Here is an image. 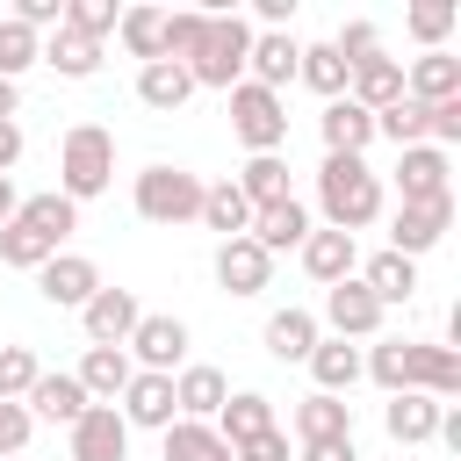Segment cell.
Instances as JSON below:
<instances>
[{"instance_id":"obj_1","label":"cell","mask_w":461,"mask_h":461,"mask_svg":"<svg viewBox=\"0 0 461 461\" xmlns=\"http://www.w3.org/2000/svg\"><path fill=\"white\" fill-rule=\"evenodd\" d=\"M317 209H324V230H367L375 216H382V173L367 166V158H331L324 151V166H317Z\"/></svg>"},{"instance_id":"obj_2","label":"cell","mask_w":461,"mask_h":461,"mask_svg":"<svg viewBox=\"0 0 461 461\" xmlns=\"http://www.w3.org/2000/svg\"><path fill=\"white\" fill-rule=\"evenodd\" d=\"M245 50H252V22H245L238 7H209V22H202V43L187 50V79H194V86H216V94H230V86L245 79Z\"/></svg>"},{"instance_id":"obj_3","label":"cell","mask_w":461,"mask_h":461,"mask_svg":"<svg viewBox=\"0 0 461 461\" xmlns=\"http://www.w3.org/2000/svg\"><path fill=\"white\" fill-rule=\"evenodd\" d=\"M115 187V130L101 122H72L58 137V194L65 202H94Z\"/></svg>"},{"instance_id":"obj_4","label":"cell","mask_w":461,"mask_h":461,"mask_svg":"<svg viewBox=\"0 0 461 461\" xmlns=\"http://www.w3.org/2000/svg\"><path fill=\"white\" fill-rule=\"evenodd\" d=\"M130 209H137L144 223H158V230H180V223L202 216V173L158 158V166H144V173L130 180Z\"/></svg>"},{"instance_id":"obj_5","label":"cell","mask_w":461,"mask_h":461,"mask_svg":"<svg viewBox=\"0 0 461 461\" xmlns=\"http://www.w3.org/2000/svg\"><path fill=\"white\" fill-rule=\"evenodd\" d=\"M223 101H230V137H238V144H245L252 158H259V151H281V144H288V101H281V94H267V86L238 79V86H230Z\"/></svg>"},{"instance_id":"obj_6","label":"cell","mask_w":461,"mask_h":461,"mask_svg":"<svg viewBox=\"0 0 461 461\" xmlns=\"http://www.w3.org/2000/svg\"><path fill=\"white\" fill-rule=\"evenodd\" d=\"M122 353H130V367H144V375H180V367H187V324L166 317V310H144L137 331L122 339Z\"/></svg>"},{"instance_id":"obj_7","label":"cell","mask_w":461,"mask_h":461,"mask_svg":"<svg viewBox=\"0 0 461 461\" xmlns=\"http://www.w3.org/2000/svg\"><path fill=\"white\" fill-rule=\"evenodd\" d=\"M447 230H454V194H432V202H396V216H389V252H396V259H425Z\"/></svg>"},{"instance_id":"obj_8","label":"cell","mask_w":461,"mask_h":461,"mask_svg":"<svg viewBox=\"0 0 461 461\" xmlns=\"http://www.w3.org/2000/svg\"><path fill=\"white\" fill-rule=\"evenodd\" d=\"M382 303L360 288V274H346V281H331L324 288V317H317V331L324 339H382Z\"/></svg>"},{"instance_id":"obj_9","label":"cell","mask_w":461,"mask_h":461,"mask_svg":"<svg viewBox=\"0 0 461 461\" xmlns=\"http://www.w3.org/2000/svg\"><path fill=\"white\" fill-rule=\"evenodd\" d=\"M403 389H418V396H432V403H454V396H461V353H454V346L403 339Z\"/></svg>"},{"instance_id":"obj_10","label":"cell","mask_w":461,"mask_h":461,"mask_svg":"<svg viewBox=\"0 0 461 461\" xmlns=\"http://www.w3.org/2000/svg\"><path fill=\"white\" fill-rule=\"evenodd\" d=\"M94 288H101V267H94L86 252H58V259L36 267V295H43L50 310H86Z\"/></svg>"},{"instance_id":"obj_11","label":"cell","mask_w":461,"mask_h":461,"mask_svg":"<svg viewBox=\"0 0 461 461\" xmlns=\"http://www.w3.org/2000/svg\"><path fill=\"white\" fill-rule=\"evenodd\" d=\"M137 317H144V303H137V288H94L86 295V310H79V324H86V346H122L130 331H137Z\"/></svg>"},{"instance_id":"obj_12","label":"cell","mask_w":461,"mask_h":461,"mask_svg":"<svg viewBox=\"0 0 461 461\" xmlns=\"http://www.w3.org/2000/svg\"><path fill=\"white\" fill-rule=\"evenodd\" d=\"M65 432H72V461H130V425L115 403H86L79 425H65Z\"/></svg>"},{"instance_id":"obj_13","label":"cell","mask_w":461,"mask_h":461,"mask_svg":"<svg viewBox=\"0 0 461 461\" xmlns=\"http://www.w3.org/2000/svg\"><path fill=\"white\" fill-rule=\"evenodd\" d=\"M115 411H122L130 432H166V425L180 418V411H173V375H144V367H137L130 389L115 396Z\"/></svg>"},{"instance_id":"obj_14","label":"cell","mask_w":461,"mask_h":461,"mask_svg":"<svg viewBox=\"0 0 461 461\" xmlns=\"http://www.w3.org/2000/svg\"><path fill=\"white\" fill-rule=\"evenodd\" d=\"M295 58H303V43H295L288 29H252L245 79H252V86H267V94H281V86L295 79Z\"/></svg>"},{"instance_id":"obj_15","label":"cell","mask_w":461,"mask_h":461,"mask_svg":"<svg viewBox=\"0 0 461 461\" xmlns=\"http://www.w3.org/2000/svg\"><path fill=\"white\" fill-rule=\"evenodd\" d=\"M310 230H317V223H310V209L288 194V202H267V209H252V230H245V238H252L267 259H281V252H295Z\"/></svg>"},{"instance_id":"obj_16","label":"cell","mask_w":461,"mask_h":461,"mask_svg":"<svg viewBox=\"0 0 461 461\" xmlns=\"http://www.w3.org/2000/svg\"><path fill=\"white\" fill-rule=\"evenodd\" d=\"M223 396H230V382H223V367H209V360H187V367L173 375V411L194 418V425H216Z\"/></svg>"},{"instance_id":"obj_17","label":"cell","mask_w":461,"mask_h":461,"mask_svg":"<svg viewBox=\"0 0 461 461\" xmlns=\"http://www.w3.org/2000/svg\"><path fill=\"white\" fill-rule=\"evenodd\" d=\"M22 411H29L36 425H79V411H86V389H79V375H65V367L50 375V367H43V375L29 382V396H22Z\"/></svg>"},{"instance_id":"obj_18","label":"cell","mask_w":461,"mask_h":461,"mask_svg":"<svg viewBox=\"0 0 461 461\" xmlns=\"http://www.w3.org/2000/svg\"><path fill=\"white\" fill-rule=\"evenodd\" d=\"M288 439L295 447H317V439H353V403L346 396H303L295 411H288Z\"/></svg>"},{"instance_id":"obj_19","label":"cell","mask_w":461,"mask_h":461,"mask_svg":"<svg viewBox=\"0 0 461 461\" xmlns=\"http://www.w3.org/2000/svg\"><path fill=\"white\" fill-rule=\"evenodd\" d=\"M403 94L425 101V108L461 101V58H454V50H418V58L403 65Z\"/></svg>"},{"instance_id":"obj_20","label":"cell","mask_w":461,"mask_h":461,"mask_svg":"<svg viewBox=\"0 0 461 461\" xmlns=\"http://www.w3.org/2000/svg\"><path fill=\"white\" fill-rule=\"evenodd\" d=\"M317 130H324V151L331 158H367V144H375V115L360 108V101H324V115H317Z\"/></svg>"},{"instance_id":"obj_21","label":"cell","mask_w":461,"mask_h":461,"mask_svg":"<svg viewBox=\"0 0 461 461\" xmlns=\"http://www.w3.org/2000/svg\"><path fill=\"white\" fill-rule=\"evenodd\" d=\"M295 259H303V274H310L317 288H331V281L360 274V245H353L346 230H310V238L295 245Z\"/></svg>"},{"instance_id":"obj_22","label":"cell","mask_w":461,"mask_h":461,"mask_svg":"<svg viewBox=\"0 0 461 461\" xmlns=\"http://www.w3.org/2000/svg\"><path fill=\"white\" fill-rule=\"evenodd\" d=\"M454 166H447V151H432V144H411V151H396V194L403 202H432V194H454V180H447Z\"/></svg>"},{"instance_id":"obj_23","label":"cell","mask_w":461,"mask_h":461,"mask_svg":"<svg viewBox=\"0 0 461 461\" xmlns=\"http://www.w3.org/2000/svg\"><path fill=\"white\" fill-rule=\"evenodd\" d=\"M216 281H223V295H259V288L274 281V259H267L252 238H223V245H216Z\"/></svg>"},{"instance_id":"obj_24","label":"cell","mask_w":461,"mask_h":461,"mask_svg":"<svg viewBox=\"0 0 461 461\" xmlns=\"http://www.w3.org/2000/svg\"><path fill=\"white\" fill-rule=\"evenodd\" d=\"M439 411H447V403H432V396H418V389H396V396L382 403V432H389L396 447H425V439L439 432Z\"/></svg>"},{"instance_id":"obj_25","label":"cell","mask_w":461,"mask_h":461,"mask_svg":"<svg viewBox=\"0 0 461 461\" xmlns=\"http://www.w3.org/2000/svg\"><path fill=\"white\" fill-rule=\"evenodd\" d=\"M346 101H360L367 115L396 108V101H403V65H396V58H367V65H353V72H346Z\"/></svg>"},{"instance_id":"obj_26","label":"cell","mask_w":461,"mask_h":461,"mask_svg":"<svg viewBox=\"0 0 461 461\" xmlns=\"http://www.w3.org/2000/svg\"><path fill=\"white\" fill-rule=\"evenodd\" d=\"M202 230H216V245L223 238H245L252 230V202L238 194V180H202V216H194Z\"/></svg>"},{"instance_id":"obj_27","label":"cell","mask_w":461,"mask_h":461,"mask_svg":"<svg viewBox=\"0 0 461 461\" xmlns=\"http://www.w3.org/2000/svg\"><path fill=\"white\" fill-rule=\"evenodd\" d=\"M303 367H310L317 396H346V389L360 382V346H353V339H317Z\"/></svg>"},{"instance_id":"obj_28","label":"cell","mask_w":461,"mask_h":461,"mask_svg":"<svg viewBox=\"0 0 461 461\" xmlns=\"http://www.w3.org/2000/svg\"><path fill=\"white\" fill-rule=\"evenodd\" d=\"M72 375H79L86 403H115V396L130 389V375H137V367H130V353H122V346H86V360H79Z\"/></svg>"},{"instance_id":"obj_29","label":"cell","mask_w":461,"mask_h":461,"mask_svg":"<svg viewBox=\"0 0 461 461\" xmlns=\"http://www.w3.org/2000/svg\"><path fill=\"white\" fill-rule=\"evenodd\" d=\"M274 425H281V418H274V396H259V389H230V396H223V411H216L223 447L259 439V432H274Z\"/></svg>"},{"instance_id":"obj_30","label":"cell","mask_w":461,"mask_h":461,"mask_svg":"<svg viewBox=\"0 0 461 461\" xmlns=\"http://www.w3.org/2000/svg\"><path fill=\"white\" fill-rule=\"evenodd\" d=\"M187 94H194L187 65H173V58H158V65H137V101H144L151 115H180V108H187Z\"/></svg>"},{"instance_id":"obj_31","label":"cell","mask_w":461,"mask_h":461,"mask_svg":"<svg viewBox=\"0 0 461 461\" xmlns=\"http://www.w3.org/2000/svg\"><path fill=\"white\" fill-rule=\"evenodd\" d=\"M324 331H317V310H303V303H288V310H274L267 317V353L288 367V360H310V346H317Z\"/></svg>"},{"instance_id":"obj_32","label":"cell","mask_w":461,"mask_h":461,"mask_svg":"<svg viewBox=\"0 0 461 461\" xmlns=\"http://www.w3.org/2000/svg\"><path fill=\"white\" fill-rule=\"evenodd\" d=\"M14 223H29L36 238H50V245L65 252V238L79 230V202H65L58 187H50V194H22V209H14Z\"/></svg>"},{"instance_id":"obj_33","label":"cell","mask_w":461,"mask_h":461,"mask_svg":"<svg viewBox=\"0 0 461 461\" xmlns=\"http://www.w3.org/2000/svg\"><path fill=\"white\" fill-rule=\"evenodd\" d=\"M360 288L389 310V303H411L418 295V259H396V252H375L367 267H360Z\"/></svg>"},{"instance_id":"obj_34","label":"cell","mask_w":461,"mask_h":461,"mask_svg":"<svg viewBox=\"0 0 461 461\" xmlns=\"http://www.w3.org/2000/svg\"><path fill=\"white\" fill-rule=\"evenodd\" d=\"M115 43H122L130 58H144V65H158V58H166V7H122Z\"/></svg>"},{"instance_id":"obj_35","label":"cell","mask_w":461,"mask_h":461,"mask_svg":"<svg viewBox=\"0 0 461 461\" xmlns=\"http://www.w3.org/2000/svg\"><path fill=\"white\" fill-rule=\"evenodd\" d=\"M43 65H50L58 79H94V72H101V43H94V36H72V29H50V36H43Z\"/></svg>"},{"instance_id":"obj_36","label":"cell","mask_w":461,"mask_h":461,"mask_svg":"<svg viewBox=\"0 0 461 461\" xmlns=\"http://www.w3.org/2000/svg\"><path fill=\"white\" fill-rule=\"evenodd\" d=\"M158 447H166V461H230L223 432H216V425H194V418H173V425L158 432Z\"/></svg>"},{"instance_id":"obj_37","label":"cell","mask_w":461,"mask_h":461,"mask_svg":"<svg viewBox=\"0 0 461 461\" xmlns=\"http://www.w3.org/2000/svg\"><path fill=\"white\" fill-rule=\"evenodd\" d=\"M238 194H245L252 209H267V202H288V158H281V151H259V158H245V166H238Z\"/></svg>"},{"instance_id":"obj_38","label":"cell","mask_w":461,"mask_h":461,"mask_svg":"<svg viewBox=\"0 0 461 461\" xmlns=\"http://www.w3.org/2000/svg\"><path fill=\"white\" fill-rule=\"evenodd\" d=\"M295 79H303L317 101H339V94H346V58H339L331 43H303V58H295Z\"/></svg>"},{"instance_id":"obj_39","label":"cell","mask_w":461,"mask_h":461,"mask_svg":"<svg viewBox=\"0 0 461 461\" xmlns=\"http://www.w3.org/2000/svg\"><path fill=\"white\" fill-rule=\"evenodd\" d=\"M454 22H461V7H454V0H411V7H403V29H411L425 50H447Z\"/></svg>"},{"instance_id":"obj_40","label":"cell","mask_w":461,"mask_h":461,"mask_svg":"<svg viewBox=\"0 0 461 461\" xmlns=\"http://www.w3.org/2000/svg\"><path fill=\"white\" fill-rule=\"evenodd\" d=\"M29 65H43V36L36 29H22L14 14H0V79H14L22 86V72Z\"/></svg>"},{"instance_id":"obj_41","label":"cell","mask_w":461,"mask_h":461,"mask_svg":"<svg viewBox=\"0 0 461 461\" xmlns=\"http://www.w3.org/2000/svg\"><path fill=\"white\" fill-rule=\"evenodd\" d=\"M425 115H432V108L403 94L396 108H382V115H375V137H389L396 151H411V144H425Z\"/></svg>"},{"instance_id":"obj_42","label":"cell","mask_w":461,"mask_h":461,"mask_svg":"<svg viewBox=\"0 0 461 461\" xmlns=\"http://www.w3.org/2000/svg\"><path fill=\"white\" fill-rule=\"evenodd\" d=\"M43 259H58V245H50V238H36L29 223H7V230H0V267H14V274H36Z\"/></svg>"},{"instance_id":"obj_43","label":"cell","mask_w":461,"mask_h":461,"mask_svg":"<svg viewBox=\"0 0 461 461\" xmlns=\"http://www.w3.org/2000/svg\"><path fill=\"white\" fill-rule=\"evenodd\" d=\"M115 22H122V7L115 0H65V22L58 29H72V36H115Z\"/></svg>"},{"instance_id":"obj_44","label":"cell","mask_w":461,"mask_h":461,"mask_svg":"<svg viewBox=\"0 0 461 461\" xmlns=\"http://www.w3.org/2000/svg\"><path fill=\"white\" fill-rule=\"evenodd\" d=\"M36 375H43V367H36V353H29V346H0V403H22Z\"/></svg>"},{"instance_id":"obj_45","label":"cell","mask_w":461,"mask_h":461,"mask_svg":"<svg viewBox=\"0 0 461 461\" xmlns=\"http://www.w3.org/2000/svg\"><path fill=\"white\" fill-rule=\"evenodd\" d=\"M202 22H209V7H173L166 14V58L173 65H187V50L202 43Z\"/></svg>"},{"instance_id":"obj_46","label":"cell","mask_w":461,"mask_h":461,"mask_svg":"<svg viewBox=\"0 0 461 461\" xmlns=\"http://www.w3.org/2000/svg\"><path fill=\"white\" fill-rule=\"evenodd\" d=\"M331 50H339V58H346V72H353V65L382 58V29H375V22H346V29L331 36Z\"/></svg>"},{"instance_id":"obj_47","label":"cell","mask_w":461,"mask_h":461,"mask_svg":"<svg viewBox=\"0 0 461 461\" xmlns=\"http://www.w3.org/2000/svg\"><path fill=\"white\" fill-rule=\"evenodd\" d=\"M29 432H36V418H29L22 403H0V461H22Z\"/></svg>"},{"instance_id":"obj_48","label":"cell","mask_w":461,"mask_h":461,"mask_svg":"<svg viewBox=\"0 0 461 461\" xmlns=\"http://www.w3.org/2000/svg\"><path fill=\"white\" fill-rule=\"evenodd\" d=\"M230 461H288V432L274 425V432H259V439H238Z\"/></svg>"},{"instance_id":"obj_49","label":"cell","mask_w":461,"mask_h":461,"mask_svg":"<svg viewBox=\"0 0 461 461\" xmlns=\"http://www.w3.org/2000/svg\"><path fill=\"white\" fill-rule=\"evenodd\" d=\"M22 151H29V137H22V122H0V180H14V166H22Z\"/></svg>"},{"instance_id":"obj_50","label":"cell","mask_w":461,"mask_h":461,"mask_svg":"<svg viewBox=\"0 0 461 461\" xmlns=\"http://www.w3.org/2000/svg\"><path fill=\"white\" fill-rule=\"evenodd\" d=\"M295 461H360L353 439H317V447H295Z\"/></svg>"},{"instance_id":"obj_51","label":"cell","mask_w":461,"mask_h":461,"mask_svg":"<svg viewBox=\"0 0 461 461\" xmlns=\"http://www.w3.org/2000/svg\"><path fill=\"white\" fill-rule=\"evenodd\" d=\"M288 14H295V0H259V22L267 29H288Z\"/></svg>"},{"instance_id":"obj_52","label":"cell","mask_w":461,"mask_h":461,"mask_svg":"<svg viewBox=\"0 0 461 461\" xmlns=\"http://www.w3.org/2000/svg\"><path fill=\"white\" fill-rule=\"evenodd\" d=\"M14 115H22V86H14V79H0V122H14Z\"/></svg>"},{"instance_id":"obj_53","label":"cell","mask_w":461,"mask_h":461,"mask_svg":"<svg viewBox=\"0 0 461 461\" xmlns=\"http://www.w3.org/2000/svg\"><path fill=\"white\" fill-rule=\"evenodd\" d=\"M14 209H22V194H14V180H0V230L14 223Z\"/></svg>"}]
</instances>
